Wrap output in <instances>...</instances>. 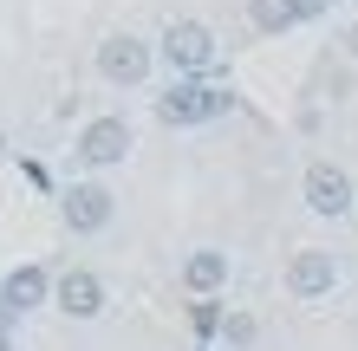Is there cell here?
<instances>
[{"mask_svg":"<svg viewBox=\"0 0 358 351\" xmlns=\"http://www.w3.org/2000/svg\"><path fill=\"white\" fill-rule=\"evenodd\" d=\"M332 13V0H300V20H326Z\"/></svg>","mask_w":358,"mask_h":351,"instance_id":"cell-14","label":"cell"},{"mask_svg":"<svg viewBox=\"0 0 358 351\" xmlns=\"http://www.w3.org/2000/svg\"><path fill=\"white\" fill-rule=\"evenodd\" d=\"M235 111V91L228 85H208V78H170L157 98V124L163 130H202V124H215Z\"/></svg>","mask_w":358,"mask_h":351,"instance_id":"cell-1","label":"cell"},{"mask_svg":"<svg viewBox=\"0 0 358 351\" xmlns=\"http://www.w3.org/2000/svg\"><path fill=\"white\" fill-rule=\"evenodd\" d=\"M131 150H137V130L117 111L85 117V124H78V137H72V163L85 176H104V170H117V163H131Z\"/></svg>","mask_w":358,"mask_h":351,"instance_id":"cell-4","label":"cell"},{"mask_svg":"<svg viewBox=\"0 0 358 351\" xmlns=\"http://www.w3.org/2000/svg\"><path fill=\"white\" fill-rule=\"evenodd\" d=\"M157 59L170 66V78H215L222 66V39L208 20H170L157 33Z\"/></svg>","mask_w":358,"mask_h":351,"instance_id":"cell-2","label":"cell"},{"mask_svg":"<svg viewBox=\"0 0 358 351\" xmlns=\"http://www.w3.org/2000/svg\"><path fill=\"white\" fill-rule=\"evenodd\" d=\"M52 280H59V274H46L39 260H27V267H13V274L0 280V293H7L20 313H33V306H52Z\"/></svg>","mask_w":358,"mask_h":351,"instance_id":"cell-10","label":"cell"},{"mask_svg":"<svg viewBox=\"0 0 358 351\" xmlns=\"http://www.w3.org/2000/svg\"><path fill=\"white\" fill-rule=\"evenodd\" d=\"M59 221H66L72 234H104L117 221V195L104 189L98 176H78V182L59 189Z\"/></svg>","mask_w":358,"mask_h":351,"instance_id":"cell-5","label":"cell"},{"mask_svg":"<svg viewBox=\"0 0 358 351\" xmlns=\"http://www.w3.org/2000/svg\"><path fill=\"white\" fill-rule=\"evenodd\" d=\"M13 319H20V306H13L7 293H0V325H7V332H13Z\"/></svg>","mask_w":358,"mask_h":351,"instance_id":"cell-15","label":"cell"},{"mask_svg":"<svg viewBox=\"0 0 358 351\" xmlns=\"http://www.w3.org/2000/svg\"><path fill=\"white\" fill-rule=\"evenodd\" d=\"M332 7H345V0H332Z\"/></svg>","mask_w":358,"mask_h":351,"instance_id":"cell-19","label":"cell"},{"mask_svg":"<svg viewBox=\"0 0 358 351\" xmlns=\"http://www.w3.org/2000/svg\"><path fill=\"white\" fill-rule=\"evenodd\" d=\"M92 66H98V78L111 91H137V85H150V72L163 59H157V39H143V33H104Z\"/></svg>","mask_w":358,"mask_h":351,"instance_id":"cell-3","label":"cell"},{"mask_svg":"<svg viewBox=\"0 0 358 351\" xmlns=\"http://www.w3.org/2000/svg\"><path fill=\"white\" fill-rule=\"evenodd\" d=\"M0 156H7V130H0Z\"/></svg>","mask_w":358,"mask_h":351,"instance_id":"cell-18","label":"cell"},{"mask_svg":"<svg viewBox=\"0 0 358 351\" xmlns=\"http://www.w3.org/2000/svg\"><path fill=\"white\" fill-rule=\"evenodd\" d=\"M300 202L320 221H345L352 215V202H358V189H352V176L339 170V163H306V176H300Z\"/></svg>","mask_w":358,"mask_h":351,"instance_id":"cell-7","label":"cell"},{"mask_svg":"<svg viewBox=\"0 0 358 351\" xmlns=\"http://www.w3.org/2000/svg\"><path fill=\"white\" fill-rule=\"evenodd\" d=\"M222 338H228V345H255V319L228 313V319H222Z\"/></svg>","mask_w":358,"mask_h":351,"instance_id":"cell-13","label":"cell"},{"mask_svg":"<svg viewBox=\"0 0 358 351\" xmlns=\"http://www.w3.org/2000/svg\"><path fill=\"white\" fill-rule=\"evenodd\" d=\"M52 306L66 319H98L104 313V280L92 274V267H66V274L52 280Z\"/></svg>","mask_w":358,"mask_h":351,"instance_id":"cell-8","label":"cell"},{"mask_svg":"<svg viewBox=\"0 0 358 351\" xmlns=\"http://www.w3.org/2000/svg\"><path fill=\"white\" fill-rule=\"evenodd\" d=\"M0 351H20V345H13V332H7V325H0Z\"/></svg>","mask_w":358,"mask_h":351,"instance_id":"cell-17","label":"cell"},{"mask_svg":"<svg viewBox=\"0 0 358 351\" xmlns=\"http://www.w3.org/2000/svg\"><path fill=\"white\" fill-rule=\"evenodd\" d=\"M189 319H196V332H202V338H215L228 313H222V306H215V293H208V299H196V306H189Z\"/></svg>","mask_w":358,"mask_h":351,"instance_id":"cell-12","label":"cell"},{"mask_svg":"<svg viewBox=\"0 0 358 351\" xmlns=\"http://www.w3.org/2000/svg\"><path fill=\"white\" fill-rule=\"evenodd\" d=\"M248 27L267 33V39H280L293 27H306V20H300V0H248Z\"/></svg>","mask_w":358,"mask_h":351,"instance_id":"cell-11","label":"cell"},{"mask_svg":"<svg viewBox=\"0 0 358 351\" xmlns=\"http://www.w3.org/2000/svg\"><path fill=\"white\" fill-rule=\"evenodd\" d=\"M345 59H358V27H352V33H345Z\"/></svg>","mask_w":358,"mask_h":351,"instance_id":"cell-16","label":"cell"},{"mask_svg":"<svg viewBox=\"0 0 358 351\" xmlns=\"http://www.w3.org/2000/svg\"><path fill=\"white\" fill-rule=\"evenodd\" d=\"M339 280H345V267H339L332 247H300V254L287 260V293L300 299V306L332 299V293H339Z\"/></svg>","mask_w":358,"mask_h":351,"instance_id":"cell-6","label":"cell"},{"mask_svg":"<svg viewBox=\"0 0 358 351\" xmlns=\"http://www.w3.org/2000/svg\"><path fill=\"white\" fill-rule=\"evenodd\" d=\"M228 274H235V260H228V247H196V254H182V286H189L196 299L222 293V286H228Z\"/></svg>","mask_w":358,"mask_h":351,"instance_id":"cell-9","label":"cell"}]
</instances>
